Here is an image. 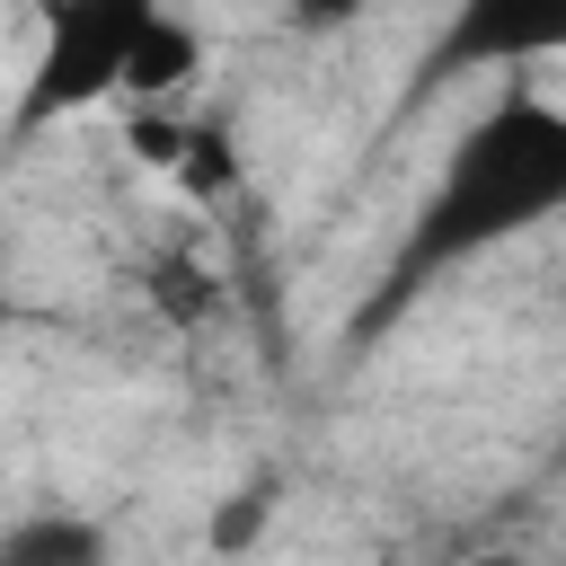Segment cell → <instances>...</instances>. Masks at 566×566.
<instances>
[{"label":"cell","instance_id":"277c9868","mask_svg":"<svg viewBox=\"0 0 566 566\" xmlns=\"http://www.w3.org/2000/svg\"><path fill=\"white\" fill-rule=\"evenodd\" d=\"M0 566H115L97 513H71V504H35L18 522H0Z\"/></svg>","mask_w":566,"mask_h":566},{"label":"cell","instance_id":"8992f818","mask_svg":"<svg viewBox=\"0 0 566 566\" xmlns=\"http://www.w3.org/2000/svg\"><path fill=\"white\" fill-rule=\"evenodd\" d=\"M195 195H230L239 186V150H230V133L221 124H195V133H177V159H168Z\"/></svg>","mask_w":566,"mask_h":566},{"label":"cell","instance_id":"3957f363","mask_svg":"<svg viewBox=\"0 0 566 566\" xmlns=\"http://www.w3.org/2000/svg\"><path fill=\"white\" fill-rule=\"evenodd\" d=\"M566 44V0H451L442 35L424 44L416 80H407V106L442 97L451 80H478V71H522V62H548Z\"/></svg>","mask_w":566,"mask_h":566},{"label":"cell","instance_id":"ba28073f","mask_svg":"<svg viewBox=\"0 0 566 566\" xmlns=\"http://www.w3.org/2000/svg\"><path fill=\"white\" fill-rule=\"evenodd\" d=\"M469 566H513V557H469Z\"/></svg>","mask_w":566,"mask_h":566},{"label":"cell","instance_id":"6da1fadb","mask_svg":"<svg viewBox=\"0 0 566 566\" xmlns=\"http://www.w3.org/2000/svg\"><path fill=\"white\" fill-rule=\"evenodd\" d=\"M557 203H566V115H557L539 88H513V97H495V106L451 142V159L433 168V186H424L416 221L398 230L380 283L354 301L345 345L389 336L442 274H460V265H478L486 248L539 230Z\"/></svg>","mask_w":566,"mask_h":566},{"label":"cell","instance_id":"5b68a950","mask_svg":"<svg viewBox=\"0 0 566 566\" xmlns=\"http://www.w3.org/2000/svg\"><path fill=\"white\" fill-rule=\"evenodd\" d=\"M195 71H203V35H195V18H177V9L159 0V18L142 27V44H133V62H124V97H142V115H150V106H168Z\"/></svg>","mask_w":566,"mask_h":566},{"label":"cell","instance_id":"9c48e42d","mask_svg":"<svg viewBox=\"0 0 566 566\" xmlns=\"http://www.w3.org/2000/svg\"><path fill=\"white\" fill-rule=\"evenodd\" d=\"M0 318H9V292H0Z\"/></svg>","mask_w":566,"mask_h":566},{"label":"cell","instance_id":"7a4b0ae2","mask_svg":"<svg viewBox=\"0 0 566 566\" xmlns=\"http://www.w3.org/2000/svg\"><path fill=\"white\" fill-rule=\"evenodd\" d=\"M150 18H159V0H44L35 62L18 80V106H9V142L0 150H27L53 124L124 97V62H133V44H142Z\"/></svg>","mask_w":566,"mask_h":566},{"label":"cell","instance_id":"52a82bcc","mask_svg":"<svg viewBox=\"0 0 566 566\" xmlns=\"http://www.w3.org/2000/svg\"><path fill=\"white\" fill-rule=\"evenodd\" d=\"M371 0H283V27L292 35H336V27H354Z\"/></svg>","mask_w":566,"mask_h":566}]
</instances>
